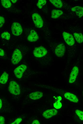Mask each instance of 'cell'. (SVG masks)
<instances>
[{"instance_id": "cell-1", "label": "cell", "mask_w": 83, "mask_h": 124, "mask_svg": "<svg viewBox=\"0 0 83 124\" xmlns=\"http://www.w3.org/2000/svg\"><path fill=\"white\" fill-rule=\"evenodd\" d=\"M8 89L11 93L15 95H19L21 93L19 85L14 81H11L10 82Z\"/></svg>"}, {"instance_id": "cell-2", "label": "cell", "mask_w": 83, "mask_h": 124, "mask_svg": "<svg viewBox=\"0 0 83 124\" xmlns=\"http://www.w3.org/2000/svg\"><path fill=\"white\" fill-rule=\"evenodd\" d=\"M22 57L20 51L18 49H16L13 53L11 61L13 64H17L21 60Z\"/></svg>"}, {"instance_id": "cell-3", "label": "cell", "mask_w": 83, "mask_h": 124, "mask_svg": "<svg viewBox=\"0 0 83 124\" xmlns=\"http://www.w3.org/2000/svg\"><path fill=\"white\" fill-rule=\"evenodd\" d=\"M47 52V50L45 48L40 46L35 48L33 51V53L35 57H41L45 56Z\"/></svg>"}, {"instance_id": "cell-4", "label": "cell", "mask_w": 83, "mask_h": 124, "mask_svg": "<svg viewBox=\"0 0 83 124\" xmlns=\"http://www.w3.org/2000/svg\"><path fill=\"white\" fill-rule=\"evenodd\" d=\"M11 30L12 34L16 36L20 35L22 31L21 25L17 22H14L12 24Z\"/></svg>"}, {"instance_id": "cell-5", "label": "cell", "mask_w": 83, "mask_h": 124, "mask_svg": "<svg viewBox=\"0 0 83 124\" xmlns=\"http://www.w3.org/2000/svg\"><path fill=\"white\" fill-rule=\"evenodd\" d=\"M34 22L37 27L41 28L43 26V21L41 16L37 13H34L32 15Z\"/></svg>"}, {"instance_id": "cell-6", "label": "cell", "mask_w": 83, "mask_h": 124, "mask_svg": "<svg viewBox=\"0 0 83 124\" xmlns=\"http://www.w3.org/2000/svg\"><path fill=\"white\" fill-rule=\"evenodd\" d=\"M27 69L26 66L24 64H22L17 67L14 71V73L17 78H21L23 73Z\"/></svg>"}, {"instance_id": "cell-7", "label": "cell", "mask_w": 83, "mask_h": 124, "mask_svg": "<svg viewBox=\"0 0 83 124\" xmlns=\"http://www.w3.org/2000/svg\"><path fill=\"white\" fill-rule=\"evenodd\" d=\"M63 38L66 42L70 46L73 45L75 43V40L72 35L69 33L63 32L62 33Z\"/></svg>"}, {"instance_id": "cell-8", "label": "cell", "mask_w": 83, "mask_h": 124, "mask_svg": "<svg viewBox=\"0 0 83 124\" xmlns=\"http://www.w3.org/2000/svg\"><path fill=\"white\" fill-rule=\"evenodd\" d=\"M79 72L78 67L75 66L73 68L70 74L69 79V83H72L76 80Z\"/></svg>"}, {"instance_id": "cell-9", "label": "cell", "mask_w": 83, "mask_h": 124, "mask_svg": "<svg viewBox=\"0 0 83 124\" xmlns=\"http://www.w3.org/2000/svg\"><path fill=\"white\" fill-rule=\"evenodd\" d=\"M66 48L64 45L63 43L58 45L56 48L55 53L57 56L61 57L64 55L65 51Z\"/></svg>"}, {"instance_id": "cell-10", "label": "cell", "mask_w": 83, "mask_h": 124, "mask_svg": "<svg viewBox=\"0 0 83 124\" xmlns=\"http://www.w3.org/2000/svg\"><path fill=\"white\" fill-rule=\"evenodd\" d=\"M57 112V110L55 109H48L44 111L42 114V115L46 119H48L56 115Z\"/></svg>"}, {"instance_id": "cell-11", "label": "cell", "mask_w": 83, "mask_h": 124, "mask_svg": "<svg viewBox=\"0 0 83 124\" xmlns=\"http://www.w3.org/2000/svg\"><path fill=\"white\" fill-rule=\"evenodd\" d=\"M39 38L38 35L36 32L34 30H32L27 38V39L30 42H34L36 41Z\"/></svg>"}, {"instance_id": "cell-12", "label": "cell", "mask_w": 83, "mask_h": 124, "mask_svg": "<svg viewBox=\"0 0 83 124\" xmlns=\"http://www.w3.org/2000/svg\"><path fill=\"white\" fill-rule=\"evenodd\" d=\"M64 96L66 98L74 103H77L79 100L76 96L69 92L66 93L64 94Z\"/></svg>"}, {"instance_id": "cell-13", "label": "cell", "mask_w": 83, "mask_h": 124, "mask_svg": "<svg viewBox=\"0 0 83 124\" xmlns=\"http://www.w3.org/2000/svg\"><path fill=\"white\" fill-rule=\"evenodd\" d=\"M72 11L74 12L79 18L81 17L83 15V8L80 6L73 7L71 9Z\"/></svg>"}, {"instance_id": "cell-14", "label": "cell", "mask_w": 83, "mask_h": 124, "mask_svg": "<svg viewBox=\"0 0 83 124\" xmlns=\"http://www.w3.org/2000/svg\"><path fill=\"white\" fill-rule=\"evenodd\" d=\"M29 98L33 100H36L41 98L43 96L42 92L37 91L32 93L29 95Z\"/></svg>"}, {"instance_id": "cell-15", "label": "cell", "mask_w": 83, "mask_h": 124, "mask_svg": "<svg viewBox=\"0 0 83 124\" xmlns=\"http://www.w3.org/2000/svg\"><path fill=\"white\" fill-rule=\"evenodd\" d=\"M63 11L59 10H53L52 11L51 17L53 18H57L62 15Z\"/></svg>"}, {"instance_id": "cell-16", "label": "cell", "mask_w": 83, "mask_h": 124, "mask_svg": "<svg viewBox=\"0 0 83 124\" xmlns=\"http://www.w3.org/2000/svg\"><path fill=\"white\" fill-rule=\"evenodd\" d=\"M8 77V74L4 72L0 78V83L2 84L6 83L7 82Z\"/></svg>"}, {"instance_id": "cell-17", "label": "cell", "mask_w": 83, "mask_h": 124, "mask_svg": "<svg viewBox=\"0 0 83 124\" xmlns=\"http://www.w3.org/2000/svg\"><path fill=\"white\" fill-rule=\"evenodd\" d=\"M73 35L76 41L78 43H81L83 42V36L82 33H75Z\"/></svg>"}, {"instance_id": "cell-18", "label": "cell", "mask_w": 83, "mask_h": 124, "mask_svg": "<svg viewBox=\"0 0 83 124\" xmlns=\"http://www.w3.org/2000/svg\"><path fill=\"white\" fill-rule=\"evenodd\" d=\"M49 1L57 8H60L62 6V3L60 0H50Z\"/></svg>"}, {"instance_id": "cell-19", "label": "cell", "mask_w": 83, "mask_h": 124, "mask_svg": "<svg viewBox=\"0 0 83 124\" xmlns=\"http://www.w3.org/2000/svg\"><path fill=\"white\" fill-rule=\"evenodd\" d=\"M1 2L2 5L5 8H9L11 6V3L10 0H1Z\"/></svg>"}, {"instance_id": "cell-20", "label": "cell", "mask_w": 83, "mask_h": 124, "mask_svg": "<svg viewBox=\"0 0 83 124\" xmlns=\"http://www.w3.org/2000/svg\"><path fill=\"white\" fill-rule=\"evenodd\" d=\"M1 37L3 39L8 40L10 38V33L7 32H4L1 34Z\"/></svg>"}, {"instance_id": "cell-21", "label": "cell", "mask_w": 83, "mask_h": 124, "mask_svg": "<svg viewBox=\"0 0 83 124\" xmlns=\"http://www.w3.org/2000/svg\"><path fill=\"white\" fill-rule=\"evenodd\" d=\"M46 3V0H39L37 4V5L39 8L41 9Z\"/></svg>"}, {"instance_id": "cell-22", "label": "cell", "mask_w": 83, "mask_h": 124, "mask_svg": "<svg viewBox=\"0 0 83 124\" xmlns=\"http://www.w3.org/2000/svg\"><path fill=\"white\" fill-rule=\"evenodd\" d=\"M75 113L79 117L80 119L81 120H83V112L82 111L77 109L75 110Z\"/></svg>"}, {"instance_id": "cell-23", "label": "cell", "mask_w": 83, "mask_h": 124, "mask_svg": "<svg viewBox=\"0 0 83 124\" xmlns=\"http://www.w3.org/2000/svg\"><path fill=\"white\" fill-rule=\"evenodd\" d=\"M60 101L59 100H57V102L53 103V106L55 108L58 109L61 108L62 106V104Z\"/></svg>"}, {"instance_id": "cell-24", "label": "cell", "mask_w": 83, "mask_h": 124, "mask_svg": "<svg viewBox=\"0 0 83 124\" xmlns=\"http://www.w3.org/2000/svg\"><path fill=\"white\" fill-rule=\"evenodd\" d=\"M22 120V119L21 118H19L16 119L15 121L11 124H18L21 122Z\"/></svg>"}, {"instance_id": "cell-25", "label": "cell", "mask_w": 83, "mask_h": 124, "mask_svg": "<svg viewBox=\"0 0 83 124\" xmlns=\"http://www.w3.org/2000/svg\"><path fill=\"white\" fill-rule=\"evenodd\" d=\"M5 22V20L4 18L3 17L0 16V28L2 26Z\"/></svg>"}, {"instance_id": "cell-26", "label": "cell", "mask_w": 83, "mask_h": 124, "mask_svg": "<svg viewBox=\"0 0 83 124\" xmlns=\"http://www.w3.org/2000/svg\"><path fill=\"white\" fill-rule=\"evenodd\" d=\"M5 119L4 118L1 116H0V124H5Z\"/></svg>"}, {"instance_id": "cell-27", "label": "cell", "mask_w": 83, "mask_h": 124, "mask_svg": "<svg viewBox=\"0 0 83 124\" xmlns=\"http://www.w3.org/2000/svg\"><path fill=\"white\" fill-rule=\"evenodd\" d=\"M5 52L4 50L0 48V56H4L5 55Z\"/></svg>"}, {"instance_id": "cell-28", "label": "cell", "mask_w": 83, "mask_h": 124, "mask_svg": "<svg viewBox=\"0 0 83 124\" xmlns=\"http://www.w3.org/2000/svg\"><path fill=\"white\" fill-rule=\"evenodd\" d=\"M32 124H40V123L38 120H35L33 121Z\"/></svg>"}, {"instance_id": "cell-29", "label": "cell", "mask_w": 83, "mask_h": 124, "mask_svg": "<svg viewBox=\"0 0 83 124\" xmlns=\"http://www.w3.org/2000/svg\"><path fill=\"white\" fill-rule=\"evenodd\" d=\"M57 100H59L60 101L62 99V98L60 96H58L57 97Z\"/></svg>"}, {"instance_id": "cell-30", "label": "cell", "mask_w": 83, "mask_h": 124, "mask_svg": "<svg viewBox=\"0 0 83 124\" xmlns=\"http://www.w3.org/2000/svg\"><path fill=\"white\" fill-rule=\"evenodd\" d=\"M2 105V103L1 100L0 99V109L1 108Z\"/></svg>"}, {"instance_id": "cell-31", "label": "cell", "mask_w": 83, "mask_h": 124, "mask_svg": "<svg viewBox=\"0 0 83 124\" xmlns=\"http://www.w3.org/2000/svg\"><path fill=\"white\" fill-rule=\"evenodd\" d=\"M11 0L13 3H15L17 1L16 0Z\"/></svg>"}]
</instances>
